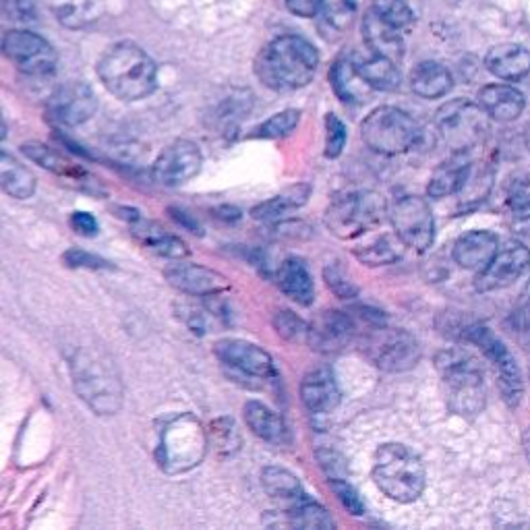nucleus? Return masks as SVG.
Returning <instances> with one entry per match:
<instances>
[{"mask_svg":"<svg viewBox=\"0 0 530 530\" xmlns=\"http://www.w3.org/2000/svg\"><path fill=\"white\" fill-rule=\"evenodd\" d=\"M71 379L77 396L98 417H112L121 410L123 379L119 367L102 348H77L71 357Z\"/></svg>","mask_w":530,"mask_h":530,"instance_id":"obj_1","label":"nucleus"},{"mask_svg":"<svg viewBox=\"0 0 530 530\" xmlns=\"http://www.w3.org/2000/svg\"><path fill=\"white\" fill-rule=\"evenodd\" d=\"M317 67V48L301 36H280L255 58L259 81L276 92L301 90L313 81Z\"/></svg>","mask_w":530,"mask_h":530,"instance_id":"obj_2","label":"nucleus"},{"mask_svg":"<svg viewBox=\"0 0 530 530\" xmlns=\"http://www.w3.org/2000/svg\"><path fill=\"white\" fill-rule=\"evenodd\" d=\"M98 77L106 90L123 102L143 100L158 87L154 58L133 42L110 46L98 61Z\"/></svg>","mask_w":530,"mask_h":530,"instance_id":"obj_3","label":"nucleus"},{"mask_svg":"<svg viewBox=\"0 0 530 530\" xmlns=\"http://www.w3.org/2000/svg\"><path fill=\"white\" fill-rule=\"evenodd\" d=\"M373 481L398 504H412L423 495L427 473L421 458L404 444H384L375 452Z\"/></svg>","mask_w":530,"mask_h":530,"instance_id":"obj_4","label":"nucleus"},{"mask_svg":"<svg viewBox=\"0 0 530 530\" xmlns=\"http://www.w3.org/2000/svg\"><path fill=\"white\" fill-rule=\"evenodd\" d=\"M444 377L448 404L460 417H475L485 406V381L479 363L460 350H446L437 357Z\"/></svg>","mask_w":530,"mask_h":530,"instance_id":"obj_5","label":"nucleus"},{"mask_svg":"<svg viewBox=\"0 0 530 530\" xmlns=\"http://www.w3.org/2000/svg\"><path fill=\"white\" fill-rule=\"evenodd\" d=\"M205 452H208V433L195 417L181 415L164 427L156 460L166 473L179 475L195 468Z\"/></svg>","mask_w":530,"mask_h":530,"instance_id":"obj_6","label":"nucleus"},{"mask_svg":"<svg viewBox=\"0 0 530 530\" xmlns=\"http://www.w3.org/2000/svg\"><path fill=\"white\" fill-rule=\"evenodd\" d=\"M361 137L375 154L400 156L419 141L421 129L404 110L394 106H381L375 108L363 121Z\"/></svg>","mask_w":530,"mask_h":530,"instance_id":"obj_7","label":"nucleus"},{"mask_svg":"<svg viewBox=\"0 0 530 530\" xmlns=\"http://www.w3.org/2000/svg\"><path fill=\"white\" fill-rule=\"evenodd\" d=\"M388 212L386 199L375 191L346 193L330 203L326 226L338 239H357L379 226Z\"/></svg>","mask_w":530,"mask_h":530,"instance_id":"obj_8","label":"nucleus"},{"mask_svg":"<svg viewBox=\"0 0 530 530\" xmlns=\"http://www.w3.org/2000/svg\"><path fill=\"white\" fill-rule=\"evenodd\" d=\"M485 116L479 104L456 98L435 112V127L454 152H464L481 141L487 129Z\"/></svg>","mask_w":530,"mask_h":530,"instance_id":"obj_9","label":"nucleus"},{"mask_svg":"<svg viewBox=\"0 0 530 530\" xmlns=\"http://www.w3.org/2000/svg\"><path fill=\"white\" fill-rule=\"evenodd\" d=\"M392 226L404 247L425 253L435 239V220L431 205L419 195L400 197L390 210Z\"/></svg>","mask_w":530,"mask_h":530,"instance_id":"obj_10","label":"nucleus"},{"mask_svg":"<svg viewBox=\"0 0 530 530\" xmlns=\"http://www.w3.org/2000/svg\"><path fill=\"white\" fill-rule=\"evenodd\" d=\"M365 350L373 365L388 373L408 371L421 359V346L415 336L386 326H375Z\"/></svg>","mask_w":530,"mask_h":530,"instance_id":"obj_11","label":"nucleus"},{"mask_svg":"<svg viewBox=\"0 0 530 530\" xmlns=\"http://www.w3.org/2000/svg\"><path fill=\"white\" fill-rule=\"evenodd\" d=\"M466 338L483 350V355L493 363L499 375V388L510 406H516L522 398V371L508 346L499 340L489 328L473 326L468 328Z\"/></svg>","mask_w":530,"mask_h":530,"instance_id":"obj_12","label":"nucleus"},{"mask_svg":"<svg viewBox=\"0 0 530 530\" xmlns=\"http://www.w3.org/2000/svg\"><path fill=\"white\" fill-rule=\"evenodd\" d=\"M3 52L27 75H48L58 65V54L52 44L27 29L7 32L3 38Z\"/></svg>","mask_w":530,"mask_h":530,"instance_id":"obj_13","label":"nucleus"},{"mask_svg":"<svg viewBox=\"0 0 530 530\" xmlns=\"http://www.w3.org/2000/svg\"><path fill=\"white\" fill-rule=\"evenodd\" d=\"M203 156L199 145L189 139H179L166 145L152 166L154 181L162 187H181L199 174Z\"/></svg>","mask_w":530,"mask_h":530,"instance_id":"obj_14","label":"nucleus"},{"mask_svg":"<svg viewBox=\"0 0 530 530\" xmlns=\"http://www.w3.org/2000/svg\"><path fill=\"white\" fill-rule=\"evenodd\" d=\"M98 110L94 90L83 81H69L58 87L48 100V114L56 123L79 127L92 119Z\"/></svg>","mask_w":530,"mask_h":530,"instance_id":"obj_15","label":"nucleus"},{"mask_svg":"<svg viewBox=\"0 0 530 530\" xmlns=\"http://www.w3.org/2000/svg\"><path fill=\"white\" fill-rule=\"evenodd\" d=\"M530 270V251L522 243H508L497 249L493 259L477 276L479 292L502 290L518 282Z\"/></svg>","mask_w":530,"mask_h":530,"instance_id":"obj_16","label":"nucleus"},{"mask_svg":"<svg viewBox=\"0 0 530 530\" xmlns=\"http://www.w3.org/2000/svg\"><path fill=\"white\" fill-rule=\"evenodd\" d=\"M216 357L249 377L255 379H270L276 375V365L270 352H265L261 346L239 340V338H224L214 344Z\"/></svg>","mask_w":530,"mask_h":530,"instance_id":"obj_17","label":"nucleus"},{"mask_svg":"<svg viewBox=\"0 0 530 530\" xmlns=\"http://www.w3.org/2000/svg\"><path fill=\"white\" fill-rule=\"evenodd\" d=\"M355 332V321L348 313L323 311L309 323L307 344L317 352H338L352 340Z\"/></svg>","mask_w":530,"mask_h":530,"instance_id":"obj_18","label":"nucleus"},{"mask_svg":"<svg viewBox=\"0 0 530 530\" xmlns=\"http://www.w3.org/2000/svg\"><path fill=\"white\" fill-rule=\"evenodd\" d=\"M166 282L191 297H214L228 288V278L197 263H172L164 270Z\"/></svg>","mask_w":530,"mask_h":530,"instance_id":"obj_19","label":"nucleus"},{"mask_svg":"<svg viewBox=\"0 0 530 530\" xmlns=\"http://www.w3.org/2000/svg\"><path fill=\"white\" fill-rule=\"evenodd\" d=\"M479 106L489 119L497 123H512L522 114L526 100L522 92L506 83H489L481 87Z\"/></svg>","mask_w":530,"mask_h":530,"instance_id":"obj_20","label":"nucleus"},{"mask_svg":"<svg viewBox=\"0 0 530 530\" xmlns=\"http://www.w3.org/2000/svg\"><path fill=\"white\" fill-rule=\"evenodd\" d=\"M499 249V241L489 230H470L454 243V261L464 270L481 272Z\"/></svg>","mask_w":530,"mask_h":530,"instance_id":"obj_21","label":"nucleus"},{"mask_svg":"<svg viewBox=\"0 0 530 530\" xmlns=\"http://www.w3.org/2000/svg\"><path fill=\"white\" fill-rule=\"evenodd\" d=\"M301 398L315 415L332 412L340 404V388L334 373L330 369H315L307 373L301 384Z\"/></svg>","mask_w":530,"mask_h":530,"instance_id":"obj_22","label":"nucleus"},{"mask_svg":"<svg viewBox=\"0 0 530 530\" xmlns=\"http://www.w3.org/2000/svg\"><path fill=\"white\" fill-rule=\"evenodd\" d=\"M485 67L497 79L520 81L530 75V50L520 44L493 46L485 56Z\"/></svg>","mask_w":530,"mask_h":530,"instance_id":"obj_23","label":"nucleus"},{"mask_svg":"<svg viewBox=\"0 0 530 530\" xmlns=\"http://www.w3.org/2000/svg\"><path fill=\"white\" fill-rule=\"evenodd\" d=\"M276 284L288 299L309 307L315 299V286L307 263L299 257H288L276 272Z\"/></svg>","mask_w":530,"mask_h":530,"instance_id":"obj_24","label":"nucleus"},{"mask_svg":"<svg viewBox=\"0 0 530 530\" xmlns=\"http://www.w3.org/2000/svg\"><path fill=\"white\" fill-rule=\"evenodd\" d=\"M363 38L373 54L392 58L394 63L404 56V40L400 36V29L379 19L371 9L363 19Z\"/></svg>","mask_w":530,"mask_h":530,"instance_id":"obj_25","label":"nucleus"},{"mask_svg":"<svg viewBox=\"0 0 530 530\" xmlns=\"http://www.w3.org/2000/svg\"><path fill=\"white\" fill-rule=\"evenodd\" d=\"M243 419L245 425L263 441L268 444L282 446L288 441V427L284 419L274 412L270 406H265L263 402L251 400L243 408Z\"/></svg>","mask_w":530,"mask_h":530,"instance_id":"obj_26","label":"nucleus"},{"mask_svg":"<svg viewBox=\"0 0 530 530\" xmlns=\"http://www.w3.org/2000/svg\"><path fill=\"white\" fill-rule=\"evenodd\" d=\"M454 85L452 73L437 61H423L410 73L412 92L425 100L444 98Z\"/></svg>","mask_w":530,"mask_h":530,"instance_id":"obj_27","label":"nucleus"},{"mask_svg":"<svg viewBox=\"0 0 530 530\" xmlns=\"http://www.w3.org/2000/svg\"><path fill=\"white\" fill-rule=\"evenodd\" d=\"M311 195V185L309 183H297L288 187L286 191L278 193L276 197L263 201L251 210V216L259 222H278L286 214L303 208V205L309 201Z\"/></svg>","mask_w":530,"mask_h":530,"instance_id":"obj_28","label":"nucleus"},{"mask_svg":"<svg viewBox=\"0 0 530 530\" xmlns=\"http://www.w3.org/2000/svg\"><path fill=\"white\" fill-rule=\"evenodd\" d=\"M330 83L336 96L346 104H361L367 100L371 87L359 75L355 61L350 58H338L330 71Z\"/></svg>","mask_w":530,"mask_h":530,"instance_id":"obj_29","label":"nucleus"},{"mask_svg":"<svg viewBox=\"0 0 530 530\" xmlns=\"http://www.w3.org/2000/svg\"><path fill=\"white\" fill-rule=\"evenodd\" d=\"M36 174L15 156L0 152V189L15 199H29L36 193Z\"/></svg>","mask_w":530,"mask_h":530,"instance_id":"obj_30","label":"nucleus"},{"mask_svg":"<svg viewBox=\"0 0 530 530\" xmlns=\"http://www.w3.org/2000/svg\"><path fill=\"white\" fill-rule=\"evenodd\" d=\"M355 67L363 81L377 92H394L400 87V71L392 58L371 54L363 61H355Z\"/></svg>","mask_w":530,"mask_h":530,"instance_id":"obj_31","label":"nucleus"},{"mask_svg":"<svg viewBox=\"0 0 530 530\" xmlns=\"http://www.w3.org/2000/svg\"><path fill=\"white\" fill-rule=\"evenodd\" d=\"M21 152L36 164H40L42 168L58 174V176H71L75 179V183H81V179H85V172L81 168H77V164H73L65 154L56 152L54 147L40 143V141H29L21 145Z\"/></svg>","mask_w":530,"mask_h":530,"instance_id":"obj_32","label":"nucleus"},{"mask_svg":"<svg viewBox=\"0 0 530 530\" xmlns=\"http://www.w3.org/2000/svg\"><path fill=\"white\" fill-rule=\"evenodd\" d=\"M470 162L462 160V158H452L450 162L441 164L427 185V193L433 199H444L448 195H456L462 191L466 179H468V172H470Z\"/></svg>","mask_w":530,"mask_h":530,"instance_id":"obj_33","label":"nucleus"},{"mask_svg":"<svg viewBox=\"0 0 530 530\" xmlns=\"http://www.w3.org/2000/svg\"><path fill=\"white\" fill-rule=\"evenodd\" d=\"M261 485L270 497L278 499V502H288L290 506L307 497L301 481L290 470L280 466H265L261 473Z\"/></svg>","mask_w":530,"mask_h":530,"instance_id":"obj_34","label":"nucleus"},{"mask_svg":"<svg viewBox=\"0 0 530 530\" xmlns=\"http://www.w3.org/2000/svg\"><path fill=\"white\" fill-rule=\"evenodd\" d=\"M510 228L522 237L530 234V176L518 179L508 193Z\"/></svg>","mask_w":530,"mask_h":530,"instance_id":"obj_35","label":"nucleus"},{"mask_svg":"<svg viewBox=\"0 0 530 530\" xmlns=\"http://www.w3.org/2000/svg\"><path fill=\"white\" fill-rule=\"evenodd\" d=\"M288 522L297 528H309V530H330L336 526L328 510L317 502H311L309 495L301 499V502L290 506Z\"/></svg>","mask_w":530,"mask_h":530,"instance_id":"obj_36","label":"nucleus"},{"mask_svg":"<svg viewBox=\"0 0 530 530\" xmlns=\"http://www.w3.org/2000/svg\"><path fill=\"white\" fill-rule=\"evenodd\" d=\"M402 241L396 237H392V234H384V237L375 239L373 243L365 245V247H359L355 249V257L369 265V268H377V265H388V263H394L400 253H402Z\"/></svg>","mask_w":530,"mask_h":530,"instance_id":"obj_37","label":"nucleus"},{"mask_svg":"<svg viewBox=\"0 0 530 530\" xmlns=\"http://www.w3.org/2000/svg\"><path fill=\"white\" fill-rule=\"evenodd\" d=\"M137 237H141V241L150 247L154 253L168 257V259H183L189 255V247L179 239L174 237V234L164 232L162 228H156L150 224V230H145V226L141 228V232H135Z\"/></svg>","mask_w":530,"mask_h":530,"instance_id":"obj_38","label":"nucleus"},{"mask_svg":"<svg viewBox=\"0 0 530 530\" xmlns=\"http://www.w3.org/2000/svg\"><path fill=\"white\" fill-rule=\"evenodd\" d=\"M251 106H253V96L243 90V92H237L228 96L224 102L218 104V108L214 110V123L220 127V129H228V127H234L239 121H243L245 116L251 112Z\"/></svg>","mask_w":530,"mask_h":530,"instance_id":"obj_39","label":"nucleus"},{"mask_svg":"<svg viewBox=\"0 0 530 530\" xmlns=\"http://www.w3.org/2000/svg\"><path fill=\"white\" fill-rule=\"evenodd\" d=\"M56 17L67 27H85L96 19V0H52Z\"/></svg>","mask_w":530,"mask_h":530,"instance_id":"obj_40","label":"nucleus"},{"mask_svg":"<svg viewBox=\"0 0 530 530\" xmlns=\"http://www.w3.org/2000/svg\"><path fill=\"white\" fill-rule=\"evenodd\" d=\"M299 121H301V112L294 110V108H288V110H282L274 116H270L268 121L261 123L259 129H255V137L259 139H282V137H288L294 129L299 127Z\"/></svg>","mask_w":530,"mask_h":530,"instance_id":"obj_41","label":"nucleus"},{"mask_svg":"<svg viewBox=\"0 0 530 530\" xmlns=\"http://www.w3.org/2000/svg\"><path fill=\"white\" fill-rule=\"evenodd\" d=\"M371 11L396 29H408L415 23V13L404 0H371Z\"/></svg>","mask_w":530,"mask_h":530,"instance_id":"obj_42","label":"nucleus"},{"mask_svg":"<svg viewBox=\"0 0 530 530\" xmlns=\"http://www.w3.org/2000/svg\"><path fill=\"white\" fill-rule=\"evenodd\" d=\"M208 437H212V444L220 454H232L241 446V437L237 433V425L232 419H218L212 423Z\"/></svg>","mask_w":530,"mask_h":530,"instance_id":"obj_43","label":"nucleus"},{"mask_svg":"<svg viewBox=\"0 0 530 530\" xmlns=\"http://www.w3.org/2000/svg\"><path fill=\"white\" fill-rule=\"evenodd\" d=\"M274 326L278 334L288 342H307V330L309 323H305L297 313L292 311H280L274 317Z\"/></svg>","mask_w":530,"mask_h":530,"instance_id":"obj_44","label":"nucleus"},{"mask_svg":"<svg viewBox=\"0 0 530 530\" xmlns=\"http://www.w3.org/2000/svg\"><path fill=\"white\" fill-rule=\"evenodd\" d=\"M63 263L71 270H114V265L108 259L83 249H67L63 255Z\"/></svg>","mask_w":530,"mask_h":530,"instance_id":"obj_45","label":"nucleus"},{"mask_svg":"<svg viewBox=\"0 0 530 530\" xmlns=\"http://www.w3.org/2000/svg\"><path fill=\"white\" fill-rule=\"evenodd\" d=\"M323 278H326L328 288L336 294L338 299H355L359 294V288L350 282V278L344 274L342 268H338V263H330L326 270H323Z\"/></svg>","mask_w":530,"mask_h":530,"instance_id":"obj_46","label":"nucleus"},{"mask_svg":"<svg viewBox=\"0 0 530 530\" xmlns=\"http://www.w3.org/2000/svg\"><path fill=\"white\" fill-rule=\"evenodd\" d=\"M346 137H348V133H346L344 123L338 119L336 114L330 112L326 116V158L334 160L344 152Z\"/></svg>","mask_w":530,"mask_h":530,"instance_id":"obj_47","label":"nucleus"},{"mask_svg":"<svg viewBox=\"0 0 530 530\" xmlns=\"http://www.w3.org/2000/svg\"><path fill=\"white\" fill-rule=\"evenodd\" d=\"M330 487L334 491V495L338 497V502L342 504V508L352 514V516H363L365 514V504H363V499L359 497L357 489L348 485L346 481L342 479H332L330 481Z\"/></svg>","mask_w":530,"mask_h":530,"instance_id":"obj_48","label":"nucleus"},{"mask_svg":"<svg viewBox=\"0 0 530 530\" xmlns=\"http://www.w3.org/2000/svg\"><path fill=\"white\" fill-rule=\"evenodd\" d=\"M284 3L292 15L311 19V17L321 13L323 5H326V0H284Z\"/></svg>","mask_w":530,"mask_h":530,"instance_id":"obj_49","label":"nucleus"},{"mask_svg":"<svg viewBox=\"0 0 530 530\" xmlns=\"http://www.w3.org/2000/svg\"><path fill=\"white\" fill-rule=\"evenodd\" d=\"M71 226H73V230L83 234V237H96V234L100 232L98 220L87 212H73L71 214Z\"/></svg>","mask_w":530,"mask_h":530,"instance_id":"obj_50","label":"nucleus"},{"mask_svg":"<svg viewBox=\"0 0 530 530\" xmlns=\"http://www.w3.org/2000/svg\"><path fill=\"white\" fill-rule=\"evenodd\" d=\"M9 13H13L19 19L34 17V0H13Z\"/></svg>","mask_w":530,"mask_h":530,"instance_id":"obj_51","label":"nucleus"},{"mask_svg":"<svg viewBox=\"0 0 530 530\" xmlns=\"http://www.w3.org/2000/svg\"><path fill=\"white\" fill-rule=\"evenodd\" d=\"M214 214L218 220H224V222L241 220V212L237 208H232V205H222V208H218Z\"/></svg>","mask_w":530,"mask_h":530,"instance_id":"obj_52","label":"nucleus"},{"mask_svg":"<svg viewBox=\"0 0 530 530\" xmlns=\"http://www.w3.org/2000/svg\"><path fill=\"white\" fill-rule=\"evenodd\" d=\"M170 214H172V218L176 220V222H181L183 226H187L189 230H193L195 234H201V228H199V224L191 218V216H187V214H183L181 210H170Z\"/></svg>","mask_w":530,"mask_h":530,"instance_id":"obj_53","label":"nucleus"},{"mask_svg":"<svg viewBox=\"0 0 530 530\" xmlns=\"http://www.w3.org/2000/svg\"><path fill=\"white\" fill-rule=\"evenodd\" d=\"M522 441H524V450H526V456H528V460H530V427L524 431V437H522Z\"/></svg>","mask_w":530,"mask_h":530,"instance_id":"obj_54","label":"nucleus"},{"mask_svg":"<svg viewBox=\"0 0 530 530\" xmlns=\"http://www.w3.org/2000/svg\"><path fill=\"white\" fill-rule=\"evenodd\" d=\"M11 3H13V0H0V15L11 11Z\"/></svg>","mask_w":530,"mask_h":530,"instance_id":"obj_55","label":"nucleus"},{"mask_svg":"<svg viewBox=\"0 0 530 530\" xmlns=\"http://www.w3.org/2000/svg\"><path fill=\"white\" fill-rule=\"evenodd\" d=\"M342 5H344L348 11H352V9L357 7V0H342Z\"/></svg>","mask_w":530,"mask_h":530,"instance_id":"obj_56","label":"nucleus"},{"mask_svg":"<svg viewBox=\"0 0 530 530\" xmlns=\"http://www.w3.org/2000/svg\"><path fill=\"white\" fill-rule=\"evenodd\" d=\"M5 137H7V125L3 119H0V141H3Z\"/></svg>","mask_w":530,"mask_h":530,"instance_id":"obj_57","label":"nucleus"}]
</instances>
